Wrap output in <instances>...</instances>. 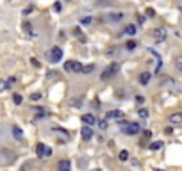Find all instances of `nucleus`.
<instances>
[{"instance_id":"obj_1","label":"nucleus","mask_w":182,"mask_h":171,"mask_svg":"<svg viewBox=\"0 0 182 171\" xmlns=\"http://www.w3.org/2000/svg\"><path fill=\"white\" fill-rule=\"evenodd\" d=\"M118 71H120V64H118V62H111V64L104 70V73H102L100 77H102V80H109V79L114 77Z\"/></svg>"},{"instance_id":"obj_2","label":"nucleus","mask_w":182,"mask_h":171,"mask_svg":"<svg viewBox=\"0 0 182 171\" xmlns=\"http://www.w3.org/2000/svg\"><path fill=\"white\" fill-rule=\"evenodd\" d=\"M122 132L127 134V136H134V134H139V132H141V127H139L138 123H127V121H125V127L122 128Z\"/></svg>"},{"instance_id":"obj_3","label":"nucleus","mask_w":182,"mask_h":171,"mask_svg":"<svg viewBox=\"0 0 182 171\" xmlns=\"http://www.w3.org/2000/svg\"><path fill=\"white\" fill-rule=\"evenodd\" d=\"M64 70L71 71V73H82V64L77 61H66L64 62Z\"/></svg>"},{"instance_id":"obj_4","label":"nucleus","mask_w":182,"mask_h":171,"mask_svg":"<svg viewBox=\"0 0 182 171\" xmlns=\"http://www.w3.org/2000/svg\"><path fill=\"white\" fill-rule=\"evenodd\" d=\"M154 37H155V41L157 43H164L166 41V37H168V32H166V29H154Z\"/></svg>"},{"instance_id":"obj_5","label":"nucleus","mask_w":182,"mask_h":171,"mask_svg":"<svg viewBox=\"0 0 182 171\" xmlns=\"http://www.w3.org/2000/svg\"><path fill=\"white\" fill-rule=\"evenodd\" d=\"M50 59L54 61V62H59L61 59H63V50H61V46H54L52 48V52H50Z\"/></svg>"},{"instance_id":"obj_6","label":"nucleus","mask_w":182,"mask_h":171,"mask_svg":"<svg viewBox=\"0 0 182 171\" xmlns=\"http://www.w3.org/2000/svg\"><path fill=\"white\" fill-rule=\"evenodd\" d=\"M80 136H82V139H84V141H89V139L93 137V130L89 128V125L82 127V130H80Z\"/></svg>"},{"instance_id":"obj_7","label":"nucleus","mask_w":182,"mask_h":171,"mask_svg":"<svg viewBox=\"0 0 182 171\" xmlns=\"http://www.w3.org/2000/svg\"><path fill=\"white\" fill-rule=\"evenodd\" d=\"M71 168V162L68 161V159H63V161H59V164H57V170L59 171H70Z\"/></svg>"},{"instance_id":"obj_8","label":"nucleus","mask_w":182,"mask_h":171,"mask_svg":"<svg viewBox=\"0 0 182 171\" xmlns=\"http://www.w3.org/2000/svg\"><path fill=\"white\" fill-rule=\"evenodd\" d=\"M150 79H152V73H150V71H143V73L139 75V82H141V86H147V84L150 82Z\"/></svg>"},{"instance_id":"obj_9","label":"nucleus","mask_w":182,"mask_h":171,"mask_svg":"<svg viewBox=\"0 0 182 171\" xmlns=\"http://www.w3.org/2000/svg\"><path fill=\"white\" fill-rule=\"evenodd\" d=\"M105 116H107V120H122L123 112H122V111H109Z\"/></svg>"},{"instance_id":"obj_10","label":"nucleus","mask_w":182,"mask_h":171,"mask_svg":"<svg viewBox=\"0 0 182 171\" xmlns=\"http://www.w3.org/2000/svg\"><path fill=\"white\" fill-rule=\"evenodd\" d=\"M46 146H45V143H39L38 146H36V153H38V157H45L46 155Z\"/></svg>"},{"instance_id":"obj_11","label":"nucleus","mask_w":182,"mask_h":171,"mask_svg":"<svg viewBox=\"0 0 182 171\" xmlns=\"http://www.w3.org/2000/svg\"><path fill=\"white\" fill-rule=\"evenodd\" d=\"M82 121L86 125H93V123H97V118L93 114H82Z\"/></svg>"},{"instance_id":"obj_12","label":"nucleus","mask_w":182,"mask_h":171,"mask_svg":"<svg viewBox=\"0 0 182 171\" xmlns=\"http://www.w3.org/2000/svg\"><path fill=\"white\" fill-rule=\"evenodd\" d=\"M170 123H182V112H175L170 116Z\"/></svg>"},{"instance_id":"obj_13","label":"nucleus","mask_w":182,"mask_h":171,"mask_svg":"<svg viewBox=\"0 0 182 171\" xmlns=\"http://www.w3.org/2000/svg\"><path fill=\"white\" fill-rule=\"evenodd\" d=\"M136 32H138L136 25H127V27H125V34H129V36H134Z\"/></svg>"},{"instance_id":"obj_14","label":"nucleus","mask_w":182,"mask_h":171,"mask_svg":"<svg viewBox=\"0 0 182 171\" xmlns=\"http://www.w3.org/2000/svg\"><path fill=\"white\" fill-rule=\"evenodd\" d=\"M13 136H14L16 139H21V137H23V132H21V128H20V127H13Z\"/></svg>"},{"instance_id":"obj_15","label":"nucleus","mask_w":182,"mask_h":171,"mask_svg":"<svg viewBox=\"0 0 182 171\" xmlns=\"http://www.w3.org/2000/svg\"><path fill=\"white\" fill-rule=\"evenodd\" d=\"M73 34H75V36H77V37H79L82 43H86V36H84V34L79 30V27H75V29H73Z\"/></svg>"},{"instance_id":"obj_16","label":"nucleus","mask_w":182,"mask_h":171,"mask_svg":"<svg viewBox=\"0 0 182 171\" xmlns=\"http://www.w3.org/2000/svg\"><path fill=\"white\" fill-rule=\"evenodd\" d=\"M118 159H120L122 162H125V161L129 159V152H127V150H122V152H120V155H118Z\"/></svg>"},{"instance_id":"obj_17","label":"nucleus","mask_w":182,"mask_h":171,"mask_svg":"<svg viewBox=\"0 0 182 171\" xmlns=\"http://www.w3.org/2000/svg\"><path fill=\"white\" fill-rule=\"evenodd\" d=\"M109 18H111L113 21H120V20L123 18V14H122V12H113V14H111Z\"/></svg>"},{"instance_id":"obj_18","label":"nucleus","mask_w":182,"mask_h":171,"mask_svg":"<svg viewBox=\"0 0 182 171\" xmlns=\"http://www.w3.org/2000/svg\"><path fill=\"white\" fill-rule=\"evenodd\" d=\"M93 70H95V66H93V64H88V66H82V73H86V75H88V73H91Z\"/></svg>"},{"instance_id":"obj_19","label":"nucleus","mask_w":182,"mask_h":171,"mask_svg":"<svg viewBox=\"0 0 182 171\" xmlns=\"http://www.w3.org/2000/svg\"><path fill=\"white\" fill-rule=\"evenodd\" d=\"M13 102H14L16 105H20V103L23 102V98H21V95H18V93H16V95H13Z\"/></svg>"},{"instance_id":"obj_20","label":"nucleus","mask_w":182,"mask_h":171,"mask_svg":"<svg viewBox=\"0 0 182 171\" xmlns=\"http://www.w3.org/2000/svg\"><path fill=\"white\" fill-rule=\"evenodd\" d=\"M23 29H25V32H29V34H34V32H32V25H30L29 21H25V23H23Z\"/></svg>"},{"instance_id":"obj_21","label":"nucleus","mask_w":182,"mask_h":171,"mask_svg":"<svg viewBox=\"0 0 182 171\" xmlns=\"http://www.w3.org/2000/svg\"><path fill=\"white\" fill-rule=\"evenodd\" d=\"M136 46H138V43H136L134 39H130V41H127V48H129V50H134Z\"/></svg>"},{"instance_id":"obj_22","label":"nucleus","mask_w":182,"mask_h":171,"mask_svg":"<svg viewBox=\"0 0 182 171\" xmlns=\"http://www.w3.org/2000/svg\"><path fill=\"white\" fill-rule=\"evenodd\" d=\"M30 100H32V102L41 100V93H32V95H30Z\"/></svg>"},{"instance_id":"obj_23","label":"nucleus","mask_w":182,"mask_h":171,"mask_svg":"<svg viewBox=\"0 0 182 171\" xmlns=\"http://www.w3.org/2000/svg\"><path fill=\"white\" fill-rule=\"evenodd\" d=\"M98 127H100L102 130H105V128H107V121H105V120H100V121H98Z\"/></svg>"},{"instance_id":"obj_24","label":"nucleus","mask_w":182,"mask_h":171,"mask_svg":"<svg viewBox=\"0 0 182 171\" xmlns=\"http://www.w3.org/2000/svg\"><path fill=\"white\" fill-rule=\"evenodd\" d=\"M7 87H11V84H9V80H7V82H4V80H0V89H7Z\"/></svg>"},{"instance_id":"obj_25","label":"nucleus","mask_w":182,"mask_h":171,"mask_svg":"<svg viewBox=\"0 0 182 171\" xmlns=\"http://www.w3.org/2000/svg\"><path fill=\"white\" fill-rule=\"evenodd\" d=\"M175 64H177V68L182 71V57H175Z\"/></svg>"},{"instance_id":"obj_26","label":"nucleus","mask_w":182,"mask_h":171,"mask_svg":"<svg viewBox=\"0 0 182 171\" xmlns=\"http://www.w3.org/2000/svg\"><path fill=\"white\" fill-rule=\"evenodd\" d=\"M32 11H34V5H29V7H27V9H23V14H25V16H27V14H30V12H32Z\"/></svg>"},{"instance_id":"obj_27","label":"nucleus","mask_w":182,"mask_h":171,"mask_svg":"<svg viewBox=\"0 0 182 171\" xmlns=\"http://www.w3.org/2000/svg\"><path fill=\"white\" fill-rule=\"evenodd\" d=\"M139 116L141 118H148V111L147 109H139Z\"/></svg>"},{"instance_id":"obj_28","label":"nucleus","mask_w":182,"mask_h":171,"mask_svg":"<svg viewBox=\"0 0 182 171\" xmlns=\"http://www.w3.org/2000/svg\"><path fill=\"white\" fill-rule=\"evenodd\" d=\"M80 23L88 25V23H91V18H89V16H86V18H82V20H80Z\"/></svg>"},{"instance_id":"obj_29","label":"nucleus","mask_w":182,"mask_h":171,"mask_svg":"<svg viewBox=\"0 0 182 171\" xmlns=\"http://www.w3.org/2000/svg\"><path fill=\"white\" fill-rule=\"evenodd\" d=\"M161 146H163V145H161V143H154V145H152V146H150V148H152V150H159V148H161Z\"/></svg>"},{"instance_id":"obj_30","label":"nucleus","mask_w":182,"mask_h":171,"mask_svg":"<svg viewBox=\"0 0 182 171\" xmlns=\"http://www.w3.org/2000/svg\"><path fill=\"white\" fill-rule=\"evenodd\" d=\"M147 14H148V16H155V11H154V9H150V7H148V9H147Z\"/></svg>"},{"instance_id":"obj_31","label":"nucleus","mask_w":182,"mask_h":171,"mask_svg":"<svg viewBox=\"0 0 182 171\" xmlns=\"http://www.w3.org/2000/svg\"><path fill=\"white\" fill-rule=\"evenodd\" d=\"M136 102H138V105H141V103L145 102V98H143V96H136Z\"/></svg>"},{"instance_id":"obj_32","label":"nucleus","mask_w":182,"mask_h":171,"mask_svg":"<svg viewBox=\"0 0 182 171\" xmlns=\"http://www.w3.org/2000/svg\"><path fill=\"white\" fill-rule=\"evenodd\" d=\"M36 114H38V116H39V118H43V116H46V114H45V111H43V109H38V112H36Z\"/></svg>"},{"instance_id":"obj_33","label":"nucleus","mask_w":182,"mask_h":171,"mask_svg":"<svg viewBox=\"0 0 182 171\" xmlns=\"http://www.w3.org/2000/svg\"><path fill=\"white\" fill-rule=\"evenodd\" d=\"M179 11H181V12H182V5H181V7H179Z\"/></svg>"},{"instance_id":"obj_34","label":"nucleus","mask_w":182,"mask_h":171,"mask_svg":"<svg viewBox=\"0 0 182 171\" xmlns=\"http://www.w3.org/2000/svg\"><path fill=\"white\" fill-rule=\"evenodd\" d=\"M154 171H163V170H154Z\"/></svg>"},{"instance_id":"obj_35","label":"nucleus","mask_w":182,"mask_h":171,"mask_svg":"<svg viewBox=\"0 0 182 171\" xmlns=\"http://www.w3.org/2000/svg\"><path fill=\"white\" fill-rule=\"evenodd\" d=\"M93 171H100V170H93Z\"/></svg>"}]
</instances>
